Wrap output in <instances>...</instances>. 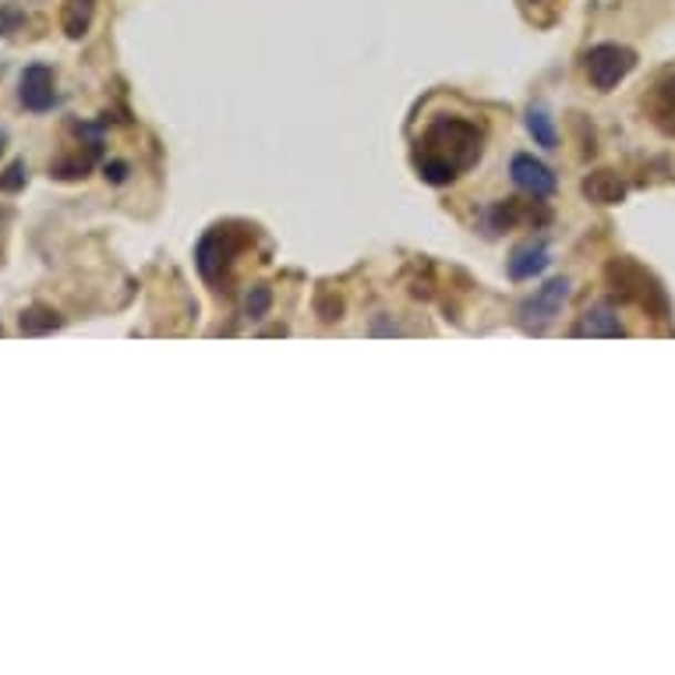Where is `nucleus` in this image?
Here are the masks:
<instances>
[{"label":"nucleus","mask_w":675,"mask_h":675,"mask_svg":"<svg viewBox=\"0 0 675 675\" xmlns=\"http://www.w3.org/2000/svg\"><path fill=\"white\" fill-rule=\"evenodd\" d=\"M481 127L460 117H439L436 124H428L415 153L421 181L442 187L457 181L463 171H471L481 160Z\"/></svg>","instance_id":"nucleus-1"},{"label":"nucleus","mask_w":675,"mask_h":675,"mask_svg":"<svg viewBox=\"0 0 675 675\" xmlns=\"http://www.w3.org/2000/svg\"><path fill=\"white\" fill-rule=\"evenodd\" d=\"M608 287L615 290L618 301H630V305H641L647 315L654 318H668V294L662 287V279L654 276L651 269H644L641 262L633 258H612L608 269H605Z\"/></svg>","instance_id":"nucleus-2"},{"label":"nucleus","mask_w":675,"mask_h":675,"mask_svg":"<svg viewBox=\"0 0 675 675\" xmlns=\"http://www.w3.org/2000/svg\"><path fill=\"white\" fill-rule=\"evenodd\" d=\"M566 297H570V279L566 276H559V279H549L545 287H541L534 297H528L520 308V326L523 333H534L541 336L552 323H555V315L562 311V305H566Z\"/></svg>","instance_id":"nucleus-3"},{"label":"nucleus","mask_w":675,"mask_h":675,"mask_svg":"<svg viewBox=\"0 0 675 675\" xmlns=\"http://www.w3.org/2000/svg\"><path fill=\"white\" fill-rule=\"evenodd\" d=\"M584 64H587L591 85L602 89V92H612L636 68V53L630 47H618V43H602L587 53Z\"/></svg>","instance_id":"nucleus-4"},{"label":"nucleus","mask_w":675,"mask_h":675,"mask_svg":"<svg viewBox=\"0 0 675 675\" xmlns=\"http://www.w3.org/2000/svg\"><path fill=\"white\" fill-rule=\"evenodd\" d=\"M234 252H237V245H234V234L231 231H223V227L209 231V234L202 237L198 255H195L198 273L209 279V284H223V279H227L231 262H234Z\"/></svg>","instance_id":"nucleus-5"},{"label":"nucleus","mask_w":675,"mask_h":675,"mask_svg":"<svg viewBox=\"0 0 675 675\" xmlns=\"http://www.w3.org/2000/svg\"><path fill=\"white\" fill-rule=\"evenodd\" d=\"M18 100L32 114H43L53 103H58V89H53V68L47 64H32L22 74V89H18Z\"/></svg>","instance_id":"nucleus-6"},{"label":"nucleus","mask_w":675,"mask_h":675,"mask_svg":"<svg viewBox=\"0 0 675 675\" xmlns=\"http://www.w3.org/2000/svg\"><path fill=\"white\" fill-rule=\"evenodd\" d=\"M510 174H513V184L523 187V192L534 195V198H549V195H555V187H559V181H555V174L549 171V166L541 160H534V156H528V153L513 156Z\"/></svg>","instance_id":"nucleus-7"},{"label":"nucleus","mask_w":675,"mask_h":675,"mask_svg":"<svg viewBox=\"0 0 675 675\" xmlns=\"http://www.w3.org/2000/svg\"><path fill=\"white\" fill-rule=\"evenodd\" d=\"M647 117L651 124L662 131V135L675 139V74H665V79L647 92Z\"/></svg>","instance_id":"nucleus-8"},{"label":"nucleus","mask_w":675,"mask_h":675,"mask_svg":"<svg viewBox=\"0 0 675 675\" xmlns=\"http://www.w3.org/2000/svg\"><path fill=\"white\" fill-rule=\"evenodd\" d=\"M573 336H602V340H618V336H626V326L608 305H597L587 315H580V323L573 326Z\"/></svg>","instance_id":"nucleus-9"},{"label":"nucleus","mask_w":675,"mask_h":675,"mask_svg":"<svg viewBox=\"0 0 675 675\" xmlns=\"http://www.w3.org/2000/svg\"><path fill=\"white\" fill-rule=\"evenodd\" d=\"M549 248H545V241H531V245H523L513 252L510 258V276L513 279H534L549 269Z\"/></svg>","instance_id":"nucleus-10"},{"label":"nucleus","mask_w":675,"mask_h":675,"mask_svg":"<svg viewBox=\"0 0 675 675\" xmlns=\"http://www.w3.org/2000/svg\"><path fill=\"white\" fill-rule=\"evenodd\" d=\"M96 4H100V0H64V4H61V29H64L68 40H82V35L92 29Z\"/></svg>","instance_id":"nucleus-11"},{"label":"nucleus","mask_w":675,"mask_h":675,"mask_svg":"<svg viewBox=\"0 0 675 675\" xmlns=\"http://www.w3.org/2000/svg\"><path fill=\"white\" fill-rule=\"evenodd\" d=\"M584 195L597 205H615L626 198V181L618 177L615 171H594L584 181Z\"/></svg>","instance_id":"nucleus-12"},{"label":"nucleus","mask_w":675,"mask_h":675,"mask_svg":"<svg viewBox=\"0 0 675 675\" xmlns=\"http://www.w3.org/2000/svg\"><path fill=\"white\" fill-rule=\"evenodd\" d=\"M61 326H64V318L53 308H47V305H32V308L22 311V318H18V329H22L25 336H47V333L61 329Z\"/></svg>","instance_id":"nucleus-13"},{"label":"nucleus","mask_w":675,"mask_h":675,"mask_svg":"<svg viewBox=\"0 0 675 675\" xmlns=\"http://www.w3.org/2000/svg\"><path fill=\"white\" fill-rule=\"evenodd\" d=\"M528 131H531V139H534L538 145H545V149H555V145H559L555 121L549 117L545 106H531V110H528Z\"/></svg>","instance_id":"nucleus-14"},{"label":"nucleus","mask_w":675,"mask_h":675,"mask_svg":"<svg viewBox=\"0 0 675 675\" xmlns=\"http://www.w3.org/2000/svg\"><path fill=\"white\" fill-rule=\"evenodd\" d=\"M89 166H92V156H64L58 163H50V174L61 181H74V177H85Z\"/></svg>","instance_id":"nucleus-15"},{"label":"nucleus","mask_w":675,"mask_h":675,"mask_svg":"<svg viewBox=\"0 0 675 675\" xmlns=\"http://www.w3.org/2000/svg\"><path fill=\"white\" fill-rule=\"evenodd\" d=\"M269 305H273V290L269 287H252L248 290V297H245V311H248V318H262L269 311Z\"/></svg>","instance_id":"nucleus-16"},{"label":"nucleus","mask_w":675,"mask_h":675,"mask_svg":"<svg viewBox=\"0 0 675 675\" xmlns=\"http://www.w3.org/2000/svg\"><path fill=\"white\" fill-rule=\"evenodd\" d=\"M25 181H29V166H25V160H14L8 171H4V177H0V192H18V187H25Z\"/></svg>","instance_id":"nucleus-17"},{"label":"nucleus","mask_w":675,"mask_h":675,"mask_svg":"<svg viewBox=\"0 0 675 675\" xmlns=\"http://www.w3.org/2000/svg\"><path fill=\"white\" fill-rule=\"evenodd\" d=\"M315 311L326 318V323H333V318H340V311H344V301L340 297H336L333 290H323L318 294V301H315Z\"/></svg>","instance_id":"nucleus-18"},{"label":"nucleus","mask_w":675,"mask_h":675,"mask_svg":"<svg viewBox=\"0 0 675 675\" xmlns=\"http://www.w3.org/2000/svg\"><path fill=\"white\" fill-rule=\"evenodd\" d=\"M22 22H25V14H18V11H0V35L14 32Z\"/></svg>","instance_id":"nucleus-19"},{"label":"nucleus","mask_w":675,"mask_h":675,"mask_svg":"<svg viewBox=\"0 0 675 675\" xmlns=\"http://www.w3.org/2000/svg\"><path fill=\"white\" fill-rule=\"evenodd\" d=\"M124 174H127V163H106V177L110 181H124Z\"/></svg>","instance_id":"nucleus-20"},{"label":"nucleus","mask_w":675,"mask_h":675,"mask_svg":"<svg viewBox=\"0 0 675 675\" xmlns=\"http://www.w3.org/2000/svg\"><path fill=\"white\" fill-rule=\"evenodd\" d=\"M4 145H8V139H4V131H0V156H4Z\"/></svg>","instance_id":"nucleus-21"},{"label":"nucleus","mask_w":675,"mask_h":675,"mask_svg":"<svg viewBox=\"0 0 675 675\" xmlns=\"http://www.w3.org/2000/svg\"><path fill=\"white\" fill-rule=\"evenodd\" d=\"M0 333H4V329H0Z\"/></svg>","instance_id":"nucleus-22"}]
</instances>
